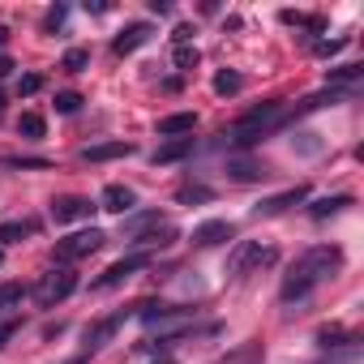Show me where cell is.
<instances>
[{"label": "cell", "instance_id": "obj_3", "mask_svg": "<svg viewBox=\"0 0 364 364\" xmlns=\"http://www.w3.org/2000/svg\"><path fill=\"white\" fill-rule=\"evenodd\" d=\"M124 236H129L133 249H167L176 240V228L163 215H133L124 223Z\"/></svg>", "mask_w": 364, "mask_h": 364}, {"label": "cell", "instance_id": "obj_21", "mask_svg": "<svg viewBox=\"0 0 364 364\" xmlns=\"http://www.w3.org/2000/svg\"><path fill=\"white\" fill-rule=\"evenodd\" d=\"M360 65H343V69H330V86H351V82H360Z\"/></svg>", "mask_w": 364, "mask_h": 364}, {"label": "cell", "instance_id": "obj_32", "mask_svg": "<svg viewBox=\"0 0 364 364\" xmlns=\"http://www.w3.org/2000/svg\"><path fill=\"white\" fill-rule=\"evenodd\" d=\"M9 69H14V60H9V56H0V77H5Z\"/></svg>", "mask_w": 364, "mask_h": 364}, {"label": "cell", "instance_id": "obj_2", "mask_svg": "<svg viewBox=\"0 0 364 364\" xmlns=\"http://www.w3.org/2000/svg\"><path fill=\"white\" fill-rule=\"evenodd\" d=\"M283 103H262V107H253V112H245L236 124H232V141L236 146H253V141H262L270 129H279L283 124Z\"/></svg>", "mask_w": 364, "mask_h": 364}, {"label": "cell", "instance_id": "obj_28", "mask_svg": "<svg viewBox=\"0 0 364 364\" xmlns=\"http://www.w3.org/2000/svg\"><path fill=\"white\" fill-rule=\"evenodd\" d=\"M18 90H22V95H39V90H43V77H39V73H26V77L18 82Z\"/></svg>", "mask_w": 364, "mask_h": 364}, {"label": "cell", "instance_id": "obj_9", "mask_svg": "<svg viewBox=\"0 0 364 364\" xmlns=\"http://www.w3.org/2000/svg\"><path fill=\"white\" fill-rule=\"evenodd\" d=\"M150 35H154V31H150L146 22H133V26H124V31L116 35L112 48H116V56H129V52H137L141 43H150Z\"/></svg>", "mask_w": 364, "mask_h": 364}, {"label": "cell", "instance_id": "obj_13", "mask_svg": "<svg viewBox=\"0 0 364 364\" xmlns=\"http://www.w3.org/2000/svg\"><path fill=\"white\" fill-rule=\"evenodd\" d=\"M124 154H133V146H129V141H103V146H86V150H82V159H86V163H103V159H124Z\"/></svg>", "mask_w": 364, "mask_h": 364}, {"label": "cell", "instance_id": "obj_36", "mask_svg": "<svg viewBox=\"0 0 364 364\" xmlns=\"http://www.w3.org/2000/svg\"><path fill=\"white\" fill-rule=\"evenodd\" d=\"M0 262H5V249H0Z\"/></svg>", "mask_w": 364, "mask_h": 364}, {"label": "cell", "instance_id": "obj_31", "mask_svg": "<svg viewBox=\"0 0 364 364\" xmlns=\"http://www.w3.org/2000/svg\"><path fill=\"white\" fill-rule=\"evenodd\" d=\"M86 14H107V0H86Z\"/></svg>", "mask_w": 364, "mask_h": 364}, {"label": "cell", "instance_id": "obj_1", "mask_svg": "<svg viewBox=\"0 0 364 364\" xmlns=\"http://www.w3.org/2000/svg\"><path fill=\"white\" fill-rule=\"evenodd\" d=\"M343 266V249H334V245H317V249H309L291 270H287V279H283V300H300V296H309L317 283H326L334 270Z\"/></svg>", "mask_w": 364, "mask_h": 364}, {"label": "cell", "instance_id": "obj_34", "mask_svg": "<svg viewBox=\"0 0 364 364\" xmlns=\"http://www.w3.org/2000/svg\"><path fill=\"white\" fill-rule=\"evenodd\" d=\"M159 364H176V360H159Z\"/></svg>", "mask_w": 364, "mask_h": 364}, {"label": "cell", "instance_id": "obj_19", "mask_svg": "<svg viewBox=\"0 0 364 364\" xmlns=\"http://www.w3.org/2000/svg\"><path fill=\"white\" fill-rule=\"evenodd\" d=\"M18 133H22V137H31V141H39V137H43V116H39V112H22Z\"/></svg>", "mask_w": 364, "mask_h": 364}, {"label": "cell", "instance_id": "obj_16", "mask_svg": "<svg viewBox=\"0 0 364 364\" xmlns=\"http://www.w3.org/2000/svg\"><path fill=\"white\" fill-rule=\"evenodd\" d=\"M22 300H26V287L22 283H0V313L22 309Z\"/></svg>", "mask_w": 364, "mask_h": 364}, {"label": "cell", "instance_id": "obj_26", "mask_svg": "<svg viewBox=\"0 0 364 364\" xmlns=\"http://www.w3.org/2000/svg\"><path fill=\"white\" fill-rule=\"evenodd\" d=\"M228 171H232V176H236V180H257V176H266V171H262V167H257V163H245V159H240V163H232V167H228Z\"/></svg>", "mask_w": 364, "mask_h": 364}, {"label": "cell", "instance_id": "obj_18", "mask_svg": "<svg viewBox=\"0 0 364 364\" xmlns=\"http://www.w3.org/2000/svg\"><path fill=\"white\" fill-rule=\"evenodd\" d=\"M193 150V137H180V141H171V146H163L159 154H154V163H176V159H185Z\"/></svg>", "mask_w": 364, "mask_h": 364}, {"label": "cell", "instance_id": "obj_12", "mask_svg": "<svg viewBox=\"0 0 364 364\" xmlns=\"http://www.w3.org/2000/svg\"><path fill=\"white\" fill-rule=\"evenodd\" d=\"M133 206H137V193H133V189H124V185H107V189H103V210L129 215Z\"/></svg>", "mask_w": 364, "mask_h": 364}, {"label": "cell", "instance_id": "obj_30", "mask_svg": "<svg viewBox=\"0 0 364 364\" xmlns=\"http://www.w3.org/2000/svg\"><path fill=\"white\" fill-rule=\"evenodd\" d=\"M14 330H18V321H0V347L14 338Z\"/></svg>", "mask_w": 364, "mask_h": 364}, {"label": "cell", "instance_id": "obj_23", "mask_svg": "<svg viewBox=\"0 0 364 364\" xmlns=\"http://www.w3.org/2000/svg\"><path fill=\"white\" fill-rule=\"evenodd\" d=\"M176 69H198V48L193 43H176Z\"/></svg>", "mask_w": 364, "mask_h": 364}, {"label": "cell", "instance_id": "obj_25", "mask_svg": "<svg viewBox=\"0 0 364 364\" xmlns=\"http://www.w3.org/2000/svg\"><path fill=\"white\" fill-rule=\"evenodd\" d=\"M77 107H82V95H73V90H60V95H56V112H60V116H73Z\"/></svg>", "mask_w": 364, "mask_h": 364}, {"label": "cell", "instance_id": "obj_14", "mask_svg": "<svg viewBox=\"0 0 364 364\" xmlns=\"http://www.w3.org/2000/svg\"><path fill=\"white\" fill-rule=\"evenodd\" d=\"M193 124H198V116H193V112H176V116L159 120V137H180V133H193Z\"/></svg>", "mask_w": 364, "mask_h": 364}, {"label": "cell", "instance_id": "obj_7", "mask_svg": "<svg viewBox=\"0 0 364 364\" xmlns=\"http://www.w3.org/2000/svg\"><path fill=\"white\" fill-rule=\"evenodd\" d=\"M150 266V257L146 253H133V257H124V262H112L99 279H95V291H107V287H120L124 279H133L137 270H146Z\"/></svg>", "mask_w": 364, "mask_h": 364}, {"label": "cell", "instance_id": "obj_24", "mask_svg": "<svg viewBox=\"0 0 364 364\" xmlns=\"http://www.w3.org/2000/svg\"><path fill=\"white\" fill-rule=\"evenodd\" d=\"M86 65H90V52H86V48H69V52H65V69H69V73H82Z\"/></svg>", "mask_w": 364, "mask_h": 364}, {"label": "cell", "instance_id": "obj_27", "mask_svg": "<svg viewBox=\"0 0 364 364\" xmlns=\"http://www.w3.org/2000/svg\"><path fill=\"white\" fill-rule=\"evenodd\" d=\"M343 48H347V39H343V35H338V39H317V43H313V52H317V56H334V52H343Z\"/></svg>", "mask_w": 364, "mask_h": 364}, {"label": "cell", "instance_id": "obj_22", "mask_svg": "<svg viewBox=\"0 0 364 364\" xmlns=\"http://www.w3.org/2000/svg\"><path fill=\"white\" fill-rule=\"evenodd\" d=\"M240 86H245V82H240V73H228V69H223V73H215V95H236Z\"/></svg>", "mask_w": 364, "mask_h": 364}, {"label": "cell", "instance_id": "obj_35", "mask_svg": "<svg viewBox=\"0 0 364 364\" xmlns=\"http://www.w3.org/2000/svg\"><path fill=\"white\" fill-rule=\"evenodd\" d=\"M0 107H5V95H0Z\"/></svg>", "mask_w": 364, "mask_h": 364}, {"label": "cell", "instance_id": "obj_33", "mask_svg": "<svg viewBox=\"0 0 364 364\" xmlns=\"http://www.w3.org/2000/svg\"><path fill=\"white\" fill-rule=\"evenodd\" d=\"M5 43H9V31H5V26H0V48H5Z\"/></svg>", "mask_w": 364, "mask_h": 364}, {"label": "cell", "instance_id": "obj_29", "mask_svg": "<svg viewBox=\"0 0 364 364\" xmlns=\"http://www.w3.org/2000/svg\"><path fill=\"white\" fill-rule=\"evenodd\" d=\"M60 22H65V9H60V5H56V9H52V14H48V22H43V26H48V31H56V26H60Z\"/></svg>", "mask_w": 364, "mask_h": 364}, {"label": "cell", "instance_id": "obj_15", "mask_svg": "<svg viewBox=\"0 0 364 364\" xmlns=\"http://www.w3.org/2000/svg\"><path fill=\"white\" fill-rule=\"evenodd\" d=\"M116 326H120V317H107V321L90 326V330H86V355H90V351H99V347H103V343L116 334Z\"/></svg>", "mask_w": 364, "mask_h": 364}, {"label": "cell", "instance_id": "obj_4", "mask_svg": "<svg viewBox=\"0 0 364 364\" xmlns=\"http://www.w3.org/2000/svg\"><path fill=\"white\" fill-rule=\"evenodd\" d=\"M73 287H77V274H73L69 266H52V270L35 283V304H39V309H56L60 300L73 296Z\"/></svg>", "mask_w": 364, "mask_h": 364}, {"label": "cell", "instance_id": "obj_20", "mask_svg": "<svg viewBox=\"0 0 364 364\" xmlns=\"http://www.w3.org/2000/svg\"><path fill=\"white\" fill-rule=\"evenodd\" d=\"M31 232H35V223H5V228H0V245H18Z\"/></svg>", "mask_w": 364, "mask_h": 364}, {"label": "cell", "instance_id": "obj_17", "mask_svg": "<svg viewBox=\"0 0 364 364\" xmlns=\"http://www.w3.org/2000/svg\"><path fill=\"white\" fill-rule=\"evenodd\" d=\"M343 206H351V198H347V193H338V198H321V202H313V206H309V215H313V219H326V215H334V210H343Z\"/></svg>", "mask_w": 364, "mask_h": 364}, {"label": "cell", "instance_id": "obj_6", "mask_svg": "<svg viewBox=\"0 0 364 364\" xmlns=\"http://www.w3.org/2000/svg\"><path fill=\"white\" fill-rule=\"evenodd\" d=\"M270 262H274V249H270V245L245 240V245H236V253H232V262H228V274H232V279H245L253 266H270Z\"/></svg>", "mask_w": 364, "mask_h": 364}, {"label": "cell", "instance_id": "obj_5", "mask_svg": "<svg viewBox=\"0 0 364 364\" xmlns=\"http://www.w3.org/2000/svg\"><path fill=\"white\" fill-rule=\"evenodd\" d=\"M103 232L99 228H86V232H73V236H65L60 245H56V257L60 262H82V257H90V253H99L103 249Z\"/></svg>", "mask_w": 364, "mask_h": 364}, {"label": "cell", "instance_id": "obj_11", "mask_svg": "<svg viewBox=\"0 0 364 364\" xmlns=\"http://www.w3.org/2000/svg\"><path fill=\"white\" fill-rule=\"evenodd\" d=\"M90 202L86 198H60V202H52V219L56 223H77V219H90Z\"/></svg>", "mask_w": 364, "mask_h": 364}, {"label": "cell", "instance_id": "obj_8", "mask_svg": "<svg viewBox=\"0 0 364 364\" xmlns=\"http://www.w3.org/2000/svg\"><path fill=\"white\" fill-rule=\"evenodd\" d=\"M236 236V228L228 223V219H210V223H202V228H193V245H202V249H215V245H228Z\"/></svg>", "mask_w": 364, "mask_h": 364}, {"label": "cell", "instance_id": "obj_10", "mask_svg": "<svg viewBox=\"0 0 364 364\" xmlns=\"http://www.w3.org/2000/svg\"><path fill=\"white\" fill-rule=\"evenodd\" d=\"M309 198V189L304 185H296V189H287V193H279V198H266L262 206H257V219H270V215H283V210H291L296 202H304Z\"/></svg>", "mask_w": 364, "mask_h": 364}]
</instances>
